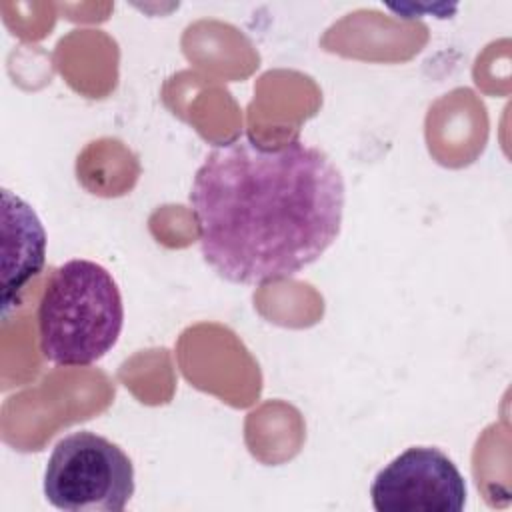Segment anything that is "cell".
<instances>
[{
  "mask_svg": "<svg viewBox=\"0 0 512 512\" xmlns=\"http://www.w3.org/2000/svg\"><path fill=\"white\" fill-rule=\"evenodd\" d=\"M188 200L204 260L228 282L266 284L298 274L334 244L346 188L316 146L236 136L210 150Z\"/></svg>",
  "mask_w": 512,
  "mask_h": 512,
  "instance_id": "6da1fadb",
  "label": "cell"
},
{
  "mask_svg": "<svg viewBox=\"0 0 512 512\" xmlns=\"http://www.w3.org/2000/svg\"><path fill=\"white\" fill-rule=\"evenodd\" d=\"M38 342L58 366H90L118 342L124 302L112 274L84 258L60 264L38 304Z\"/></svg>",
  "mask_w": 512,
  "mask_h": 512,
  "instance_id": "7a4b0ae2",
  "label": "cell"
},
{
  "mask_svg": "<svg viewBox=\"0 0 512 512\" xmlns=\"http://www.w3.org/2000/svg\"><path fill=\"white\" fill-rule=\"evenodd\" d=\"M132 494V460L96 432L64 436L46 462L44 496L58 510L122 512Z\"/></svg>",
  "mask_w": 512,
  "mask_h": 512,
  "instance_id": "3957f363",
  "label": "cell"
},
{
  "mask_svg": "<svg viewBox=\"0 0 512 512\" xmlns=\"http://www.w3.org/2000/svg\"><path fill=\"white\" fill-rule=\"evenodd\" d=\"M370 496L376 512H460L468 490L442 450L412 446L374 476Z\"/></svg>",
  "mask_w": 512,
  "mask_h": 512,
  "instance_id": "277c9868",
  "label": "cell"
},
{
  "mask_svg": "<svg viewBox=\"0 0 512 512\" xmlns=\"http://www.w3.org/2000/svg\"><path fill=\"white\" fill-rule=\"evenodd\" d=\"M2 316L16 306L24 286L38 276L46 256V232L28 202L2 190Z\"/></svg>",
  "mask_w": 512,
  "mask_h": 512,
  "instance_id": "5b68a950",
  "label": "cell"
}]
</instances>
